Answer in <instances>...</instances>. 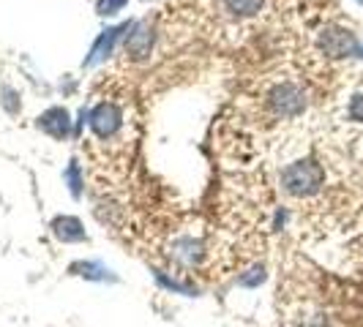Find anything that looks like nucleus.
Listing matches in <instances>:
<instances>
[{
    "instance_id": "nucleus-2",
    "label": "nucleus",
    "mask_w": 363,
    "mask_h": 327,
    "mask_svg": "<svg viewBox=\"0 0 363 327\" xmlns=\"http://www.w3.org/2000/svg\"><path fill=\"white\" fill-rule=\"evenodd\" d=\"M268 107H271L276 117H298L306 109V93L301 91L298 85H292V82L276 85L268 93Z\"/></svg>"
},
{
    "instance_id": "nucleus-1",
    "label": "nucleus",
    "mask_w": 363,
    "mask_h": 327,
    "mask_svg": "<svg viewBox=\"0 0 363 327\" xmlns=\"http://www.w3.org/2000/svg\"><path fill=\"white\" fill-rule=\"evenodd\" d=\"M325 183V169L314 159H303L281 169V188L290 197H311L323 188Z\"/></svg>"
},
{
    "instance_id": "nucleus-10",
    "label": "nucleus",
    "mask_w": 363,
    "mask_h": 327,
    "mask_svg": "<svg viewBox=\"0 0 363 327\" xmlns=\"http://www.w3.org/2000/svg\"><path fill=\"white\" fill-rule=\"evenodd\" d=\"M265 0H224V8L233 14V17H255L262 11Z\"/></svg>"
},
{
    "instance_id": "nucleus-14",
    "label": "nucleus",
    "mask_w": 363,
    "mask_h": 327,
    "mask_svg": "<svg viewBox=\"0 0 363 327\" xmlns=\"http://www.w3.org/2000/svg\"><path fill=\"white\" fill-rule=\"evenodd\" d=\"M156 281L162 284V287H167V289H172V292H181V294H197V289L194 287H189V284H181V281H175V278H167L164 272H156Z\"/></svg>"
},
{
    "instance_id": "nucleus-15",
    "label": "nucleus",
    "mask_w": 363,
    "mask_h": 327,
    "mask_svg": "<svg viewBox=\"0 0 363 327\" xmlns=\"http://www.w3.org/2000/svg\"><path fill=\"white\" fill-rule=\"evenodd\" d=\"M128 0H99L96 3V11L101 14V17H112V14H118V11H123L126 8Z\"/></svg>"
},
{
    "instance_id": "nucleus-5",
    "label": "nucleus",
    "mask_w": 363,
    "mask_h": 327,
    "mask_svg": "<svg viewBox=\"0 0 363 327\" xmlns=\"http://www.w3.org/2000/svg\"><path fill=\"white\" fill-rule=\"evenodd\" d=\"M128 28H131V22H123V25H115V28H107V30H101L99 38L93 41L91 52L88 57L82 60V66L85 69H93V66H99V63H104L109 54L115 52V47H118V41L123 33H128Z\"/></svg>"
},
{
    "instance_id": "nucleus-13",
    "label": "nucleus",
    "mask_w": 363,
    "mask_h": 327,
    "mask_svg": "<svg viewBox=\"0 0 363 327\" xmlns=\"http://www.w3.org/2000/svg\"><path fill=\"white\" fill-rule=\"evenodd\" d=\"M262 281H265V268H262V265H255L252 270H246L240 278H238L240 287H259Z\"/></svg>"
},
{
    "instance_id": "nucleus-3",
    "label": "nucleus",
    "mask_w": 363,
    "mask_h": 327,
    "mask_svg": "<svg viewBox=\"0 0 363 327\" xmlns=\"http://www.w3.org/2000/svg\"><path fill=\"white\" fill-rule=\"evenodd\" d=\"M317 47L328 54V57H350V54H358L361 52V44L352 30L347 28H325L320 38H317Z\"/></svg>"
},
{
    "instance_id": "nucleus-12",
    "label": "nucleus",
    "mask_w": 363,
    "mask_h": 327,
    "mask_svg": "<svg viewBox=\"0 0 363 327\" xmlns=\"http://www.w3.org/2000/svg\"><path fill=\"white\" fill-rule=\"evenodd\" d=\"M175 256H183L189 265H191V262H197V243H194L191 237L178 240V243H175Z\"/></svg>"
},
{
    "instance_id": "nucleus-8",
    "label": "nucleus",
    "mask_w": 363,
    "mask_h": 327,
    "mask_svg": "<svg viewBox=\"0 0 363 327\" xmlns=\"http://www.w3.org/2000/svg\"><path fill=\"white\" fill-rule=\"evenodd\" d=\"M52 235L60 240V243H85L88 235H85V226L77 216H57L52 218Z\"/></svg>"
},
{
    "instance_id": "nucleus-16",
    "label": "nucleus",
    "mask_w": 363,
    "mask_h": 327,
    "mask_svg": "<svg viewBox=\"0 0 363 327\" xmlns=\"http://www.w3.org/2000/svg\"><path fill=\"white\" fill-rule=\"evenodd\" d=\"M350 117L363 123V93L352 96V101H350Z\"/></svg>"
},
{
    "instance_id": "nucleus-11",
    "label": "nucleus",
    "mask_w": 363,
    "mask_h": 327,
    "mask_svg": "<svg viewBox=\"0 0 363 327\" xmlns=\"http://www.w3.org/2000/svg\"><path fill=\"white\" fill-rule=\"evenodd\" d=\"M63 180H66V185H69V191H72L74 200H79V197H82V175H79V164L69 161L66 172H63Z\"/></svg>"
},
{
    "instance_id": "nucleus-4",
    "label": "nucleus",
    "mask_w": 363,
    "mask_h": 327,
    "mask_svg": "<svg viewBox=\"0 0 363 327\" xmlns=\"http://www.w3.org/2000/svg\"><path fill=\"white\" fill-rule=\"evenodd\" d=\"M88 123H91L93 134L99 139H109V137H115L121 131V126H123V112H121L118 104H112V101H101V104H96L88 112Z\"/></svg>"
},
{
    "instance_id": "nucleus-17",
    "label": "nucleus",
    "mask_w": 363,
    "mask_h": 327,
    "mask_svg": "<svg viewBox=\"0 0 363 327\" xmlns=\"http://www.w3.org/2000/svg\"><path fill=\"white\" fill-rule=\"evenodd\" d=\"M358 3H363V0H358Z\"/></svg>"
},
{
    "instance_id": "nucleus-7",
    "label": "nucleus",
    "mask_w": 363,
    "mask_h": 327,
    "mask_svg": "<svg viewBox=\"0 0 363 327\" xmlns=\"http://www.w3.org/2000/svg\"><path fill=\"white\" fill-rule=\"evenodd\" d=\"M36 126L47 137H52V139H69V134H72V115H69L66 107H50L47 112L38 115Z\"/></svg>"
},
{
    "instance_id": "nucleus-9",
    "label": "nucleus",
    "mask_w": 363,
    "mask_h": 327,
    "mask_svg": "<svg viewBox=\"0 0 363 327\" xmlns=\"http://www.w3.org/2000/svg\"><path fill=\"white\" fill-rule=\"evenodd\" d=\"M72 275H79L85 281H118V275L109 270L104 262H96V259H85V262H74L69 268Z\"/></svg>"
},
{
    "instance_id": "nucleus-6",
    "label": "nucleus",
    "mask_w": 363,
    "mask_h": 327,
    "mask_svg": "<svg viewBox=\"0 0 363 327\" xmlns=\"http://www.w3.org/2000/svg\"><path fill=\"white\" fill-rule=\"evenodd\" d=\"M150 50H153V30L147 22H131L126 36V54L134 60V63H143L150 57Z\"/></svg>"
}]
</instances>
